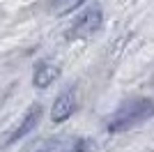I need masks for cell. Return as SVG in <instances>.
<instances>
[{"label":"cell","instance_id":"6da1fadb","mask_svg":"<svg viewBox=\"0 0 154 152\" xmlns=\"http://www.w3.org/2000/svg\"><path fill=\"white\" fill-rule=\"evenodd\" d=\"M154 115V101L147 97H136V99H127L120 104L115 113L108 118L106 122V129L113 134L117 131H127V129H134V127L147 122Z\"/></svg>","mask_w":154,"mask_h":152},{"label":"cell","instance_id":"7a4b0ae2","mask_svg":"<svg viewBox=\"0 0 154 152\" xmlns=\"http://www.w3.org/2000/svg\"><path fill=\"white\" fill-rule=\"evenodd\" d=\"M92 143L78 136H51L26 147V152H90Z\"/></svg>","mask_w":154,"mask_h":152},{"label":"cell","instance_id":"3957f363","mask_svg":"<svg viewBox=\"0 0 154 152\" xmlns=\"http://www.w3.org/2000/svg\"><path fill=\"white\" fill-rule=\"evenodd\" d=\"M101 21H103V14L99 7H88L83 14H78V19L69 25L67 30V39H83V37H90L94 35L99 28H101Z\"/></svg>","mask_w":154,"mask_h":152},{"label":"cell","instance_id":"277c9868","mask_svg":"<svg viewBox=\"0 0 154 152\" xmlns=\"http://www.w3.org/2000/svg\"><path fill=\"white\" fill-rule=\"evenodd\" d=\"M39 120H42V106L39 104H32L30 108H28V113L23 115V120L16 125V129H14L9 136H7L5 141H2V147H7V145H12V143H16V141H21L26 134H30L35 127L39 125Z\"/></svg>","mask_w":154,"mask_h":152},{"label":"cell","instance_id":"5b68a950","mask_svg":"<svg viewBox=\"0 0 154 152\" xmlns=\"http://www.w3.org/2000/svg\"><path fill=\"white\" fill-rule=\"evenodd\" d=\"M74 111H76V92L69 88L55 99L51 118H53V122H64V120H69L71 115H74Z\"/></svg>","mask_w":154,"mask_h":152},{"label":"cell","instance_id":"8992f818","mask_svg":"<svg viewBox=\"0 0 154 152\" xmlns=\"http://www.w3.org/2000/svg\"><path fill=\"white\" fill-rule=\"evenodd\" d=\"M60 76V67L53 62H39L35 67V74H32V85L35 88H48L55 78Z\"/></svg>","mask_w":154,"mask_h":152},{"label":"cell","instance_id":"52a82bcc","mask_svg":"<svg viewBox=\"0 0 154 152\" xmlns=\"http://www.w3.org/2000/svg\"><path fill=\"white\" fill-rule=\"evenodd\" d=\"M85 0H48V9L55 16H64V14L74 12L78 5H83Z\"/></svg>","mask_w":154,"mask_h":152}]
</instances>
